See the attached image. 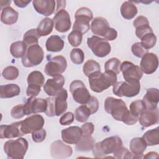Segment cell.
I'll list each match as a JSON object with an SVG mask.
<instances>
[{"label":"cell","instance_id":"cell-34","mask_svg":"<svg viewBox=\"0 0 159 159\" xmlns=\"http://www.w3.org/2000/svg\"><path fill=\"white\" fill-rule=\"evenodd\" d=\"M142 138L145 141L147 146L157 145L159 143V128L149 130L144 133Z\"/></svg>","mask_w":159,"mask_h":159},{"label":"cell","instance_id":"cell-48","mask_svg":"<svg viewBox=\"0 0 159 159\" xmlns=\"http://www.w3.org/2000/svg\"><path fill=\"white\" fill-rule=\"evenodd\" d=\"M47 102V107L45 114L48 117H53L55 114V98H46Z\"/></svg>","mask_w":159,"mask_h":159},{"label":"cell","instance_id":"cell-31","mask_svg":"<svg viewBox=\"0 0 159 159\" xmlns=\"http://www.w3.org/2000/svg\"><path fill=\"white\" fill-rule=\"evenodd\" d=\"M54 22L53 19L45 17L43 19L39 24L36 30L38 35L40 37L47 36L51 34L53 30Z\"/></svg>","mask_w":159,"mask_h":159},{"label":"cell","instance_id":"cell-8","mask_svg":"<svg viewBox=\"0 0 159 159\" xmlns=\"http://www.w3.org/2000/svg\"><path fill=\"white\" fill-rule=\"evenodd\" d=\"M87 44L93 53L99 58L106 57L111 50V45L107 40L96 35L88 38Z\"/></svg>","mask_w":159,"mask_h":159},{"label":"cell","instance_id":"cell-41","mask_svg":"<svg viewBox=\"0 0 159 159\" xmlns=\"http://www.w3.org/2000/svg\"><path fill=\"white\" fill-rule=\"evenodd\" d=\"M145 109V105L142 100L134 101L130 104V112L133 116L137 117H139Z\"/></svg>","mask_w":159,"mask_h":159},{"label":"cell","instance_id":"cell-16","mask_svg":"<svg viewBox=\"0 0 159 159\" xmlns=\"http://www.w3.org/2000/svg\"><path fill=\"white\" fill-rule=\"evenodd\" d=\"M158 66V58L153 53H147L142 57L140 63L142 71L145 74L150 75L156 71Z\"/></svg>","mask_w":159,"mask_h":159},{"label":"cell","instance_id":"cell-53","mask_svg":"<svg viewBox=\"0 0 159 159\" xmlns=\"http://www.w3.org/2000/svg\"><path fill=\"white\" fill-rule=\"evenodd\" d=\"M81 129L83 135L90 136L94 132V125L92 122H86L81 125Z\"/></svg>","mask_w":159,"mask_h":159},{"label":"cell","instance_id":"cell-12","mask_svg":"<svg viewBox=\"0 0 159 159\" xmlns=\"http://www.w3.org/2000/svg\"><path fill=\"white\" fill-rule=\"evenodd\" d=\"M47 107L46 99L29 97L24 104V114L26 116L39 112H45Z\"/></svg>","mask_w":159,"mask_h":159},{"label":"cell","instance_id":"cell-36","mask_svg":"<svg viewBox=\"0 0 159 159\" xmlns=\"http://www.w3.org/2000/svg\"><path fill=\"white\" fill-rule=\"evenodd\" d=\"M44 76L39 71H33L27 76V83L29 85H35L42 87L44 84Z\"/></svg>","mask_w":159,"mask_h":159},{"label":"cell","instance_id":"cell-24","mask_svg":"<svg viewBox=\"0 0 159 159\" xmlns=\"http://www.w3.org/2000/svg\"><path fill=\"white\" fill-rule=\"evenodd\" d=\"M68 98V93L65 89L62 88L55 96V106L56 116H60L63 114L67 109L68 104L66 99Z\"/></svg>","mask_w":159,"mask_h":159},{"label":"cell","instance_id":"cell-3","mask_svg":"<svg viewBox=\"0 0 159 159\" xmlns=\"http://www.w3.org/2000/svg\"><path fill=\"white\" fill-rule=\"evenodd\" d=\"M29 148V143L24 138L9 140L4 143V152L8 158L23 159Z\"/></svg>","mask_w":159,"mask_h":159},{"label":"cell","instance_id":"cell-28","mask_svg":"<svg viewBox=\"0 0 159 159\" xmlns=\"http://www.w3.org/2000/svg\"><path fill=\"white\" fill-rule=\"evenodd\" d=\"M45 47L48 52H58L63 50L64 42L58 35H52L48 37L45 43Z\"/></svg>","mask_w":159,"mask_h":159},{"label":"cell","instance_id":"cell-2","mask_svg":"<svg viewBox=\"0 0 159 159\" xmlns=\"http://www.w3.org/2000/svg\"><path fill=\"white\" fill-rule=\"evenodd\" d=\"M121 139L117 135L106 138L101 142L95 143L92 148L93 156L95 158H104L106 155L113 153L122 146Z\"/></svg>","mask_w":159,"mask_h":159},{"label":"cell","instance_id":"cell-56","mask_svg":"<svg viewBox=\"0 0 159 159\" xmlns=\"http://www.w3.org/2000/svg\"><path fill=\"white\" fill-rule=\"evenodd\" d=\"M56 3L57 4L56 12H57L58 11H59L61 9H65V4H66L65 1H56Z\"/></svg>","mask_w":159,"mask_h":159},{"label":"cell","instance_id":"cell-6","mask_svg":"<svg viewBox=\"0 0 159 159\" xmlns=\"http://www.w3.org/2000/svg\"><path fill=\"white\" fill-rule=\"evenodd\" d=\"M75 21L73 30H76L82 34L86 33L90 28L89 22L93 19V14L91 10L86 7L79 8L75 14Z\"/></svg>","mask_w":159,"mask_h":159},{"label":"cell","instance_id":"cell-1","mask_svg":"<svg viewBox=\"0 0 159 159\" xmlns=\"http://www.w3.org/2000/svg\"><path fill=\"white\" fill-rule=\"evenodd\" d=\"M91 89L95 93H101L117 82V75L111 71H96L88 76Z\"/></svg>","mask_w":159,"mask_h":159},{"label":"cell","instance_id":"cell-35","mask_svg":"<svg viewBox=\"0 0 159 159\" xmlns=\"http://www.w3.org/2000/svg\"><path fill=\"white\" fill-rule=\"evenodd\" d=\"M91 111L86 104H82L76 108L75 112V119L80 122H85L91 116Z\"/></svg>","mask_w":159,"mask_h":159},{"label":"cell","instance_id":"cell-49","mask_svg":"<svg viewBox=\"0 0 159 159\" xmlns=\"http://www.w3.org/2000/svg\"><path fill=\"white\" fill-rule=\"evenodd\" d=\"M46 131L43 129L36 130L32 133V138L34 142L40 143L43 142L46 138Z\"/></svg>","mask_w":159,"mask_h":159},{"label":"cell","instance_id":"cell-55","mask_svg":"<svg viewBox=\"0 0 159 159\" xmlns=\"http://www.w3.org/2000/svg\"><path fill=\"white\" fill-rule=\"evenodd\" d=\"M31 2L30 0H14V4L19 7L24 8Z\"/></svg>","mask_w":159,"mask_h":159},{"label":"cell","instance_id":"cell-21","mask_svg":"<svg viewBox=\"0 0 159 159\" xmlns=\"http://www.w3.org/2000/svg\"><path fill=\"white\" fill-rule=\"evenodd\" d=\"M56 1L53 0H34L32 4L35 10L44 16L52 15L55 10Z\"/></svg>","mask_w":159,"mask_h":159},{"label":"cell","instance_id":"cell-32","mask_svg":"<svg viewBox=\"0 0 159 159\" xmlns=\"http://www.w3.org/2000/svg\"><path fill=\"white\" fill-rule=\"evenodd\" d=\"M95 144V140L91 135H82L80 141L76 144V150L80 152H89Z\"/></svg>","mask_w":159,"mask_h":159},{"label":"cell","instance_id":"cell-5","mask_svg":"<svg viewBox=\"0 0 159 159\" xmlns=\"http://www.w3.org/2000/svg\"><path fill=\"white\" fill-rule=\"evenodd\" d=\"M104 109L117 121H122L123 117L129 111L123 100L113 97H107L105 99Z\"/></svg>","mask_w":159,"mask_h":159},{"label":"cell","instance_id":"cell-17","mask_svg":"<svg viewBox=\"0 0 159 159\" xmlns=\"http://www.w3.org/2000/svg\"><path fill=\"white\" fill-rule=\"evenodd\" d=\"M65 78L61 75L54 76L53 78L48 79L43 85L45 93L50 96H55L63 88L65 84Z\"/></svg>","mask_w":159,"mask_h":159},{"label":"cell","instance_id":"cell-15","mask_svg":"<svg viewBox=\"0 0 159 159\" xmlns=\"http://www.w3.org/2000/svg\"><path fill=\"white\" fill-rule=\"evenodd\" d=\"M73 153L72 148L61 140H56L50 145V154L53 158L62 159L68 158Z\"/></svg>","mask_w":159,"mask_h":159},{"label":"cell","instance_id":"cell-10","mask_svg":"<svg viewBox=\"0 0 159 159\" xmlns=\"http://www.w3.org/2000/svg\"><path fill=\"white\" fill-rule=\"evenodd\" d=\"M67 61L62 55H57L53 57L46 65L44 72L47 76L54 77L61 75L66 70Z\"/></svg>","mask_w":159,"mask_h":159},{"label":"cell","instance_id":"cell-43","mask_svg":"<svg viewBox=\"0 0 159 159\" xmlns=\"http://www.w3.org/2000/svg\"><path fill=\"white\" fill-rule=\"evenodd\" d=\"M70 59L75 65H80L83 63L84 54L81 48H75L70 52Z\"/></svg>","mask_w":159,"mask_h":159},{"label":"cell","instance_id":"cell-22","mask_svg":"<svg viewBox=\"0 0 159 159\" xmlns=\"http://www.w3.org/2000/svg\"><path fill=\"white\" fill-rule=\"evenodd\" d=\"M90 27L94 35L102 36L104 38L111 29L108 21L102 17H94L91 22Z\"/></svg>","mask_w":159,"mask_h":159},{"label":"cell","instance_id":"cell-45","mask_svg":"<svg viewBox=\"0 0 159 159\" xmlns=\"http://www.w3.org/2000/svg\"><path fill=\"white\" fill-rule=\"evenodd\" d=\"M83 34L76 30H72L68 35V40L70 44L74 47H78L82 42Z\"/></svg>","mask_w":159,"mask_h":159},{"label":"cell","instance_id":"cell-54","mask_svg":"<svg viewBox=\"0 0 159 159\" xmlns=\"http://www.w3.org/2000/svg\"><path fill=\"white\" fill-rule=\"evenodd\" d=\"M41 91V87L35 85H29L27 88L26 94L29 97L37 96Z\"/></svg>","mask_w":159,"mask_h":159},{"label":"cell","instance_id":"cell-42","mask_svg":"<svg viewBox=\"0 0 159 159\" xmlns=\"http://www.w3.org/2000/svg\"><path fill=\"white\" fill-rule=\"evenodd\" d=\"M19 70L17 67L14 66H8L6 67L2 72V77L7 80H14L19 76Z\"/></svg>","mask_w":159,"mask_h":159},{"label":"cell","instance_id":"cell-7","mask_svg":"<svg viewBox=\"0 0 159 159\" xmlns=\"http://www.w3.org/2000/svg\"><path fill=\"white\" fill-rule=\"evenodd\" d=\"M44 58V52L39 45H34L27 48L22 58V63L25 67H33L40 65Z\"/></svg>","mask_w":159,"mask_h":159},{"label":"cell","instance_id":"cell-25","mask_svg":"<svg viewBox=\"0 0 159 159\" xmlns=\"http://www.w3.org/2000/svg\"><path fill=\"white\" fill-rule=\"evenodd\" d=\"M142 101L145 105L146 109L157 108L159 101V90L155 88L147 89Z\"/></svg>","mask_w":159,"mask_h":159},{"label":"cell","instance_id":"cell-47","mask_svg":"<svg viewBox=\"0 0 159 159\" xmlns=\"http://www.w3.org/2000/svg\"><path fill=\"white\" fill-rule=\"evenodd\" d=\"M11 116L14 119H21L24 116V104H18L12 107L11 111Z\"/></svg>","mask_w":159,"mask_h":159},{"label":"cell","instance_id":"cell-13","mask_svg":"<svg viewBox=\"0 0 159 159\" xmlns=\"http://www.w3.org/2000/svg\"><path fill=\"white\" fill-rule=\"evenodd\" d=\"M120 71L125 81L139 80L142 78L143 72L139 66L129 61H124L120 65Z\"/></svg>","mask_w":159,"mask_h":159},{"label":"cell","instance_id":"cell-40","mask_svg":"<svg viewBox=\"0 0 159 159\" xmlns=\"http://www.w3.org/2000/svg\"><path fill=\"white\" fill-rule=\"evenodd\" d=\"M140 44L146 50L153 48L157 42V37L153 32L148 33L144 35L141 39Z\"/></svg>","mask_w":159,"mask_h":159},{"label":"cell","instance_id":"cell-9","mask_svg":"<svg viewBox=\"0 0 159 159\" xmlns=\"http://www.w3.org/2000/svg\"><path fill=\"white\" fill-rule=\"evenodd\" d=\"M70 91L75 101L81 104H85L91 98V94L83 82L74 80L70 84Z\"/></svg>","mask_w":159,"mask_h":159},{"label":"cell","instance_id":"cell-29","mask_svg":"<svg viewBox=\"0 0 159 159\" xmlns=\"http://www.w3.org/2000/svg\"><path fill=\"white\" fill-rule=\"evenodd\" d=\"M20 93V87L16 84H7L0 86V98H11L19 96Z\"/></svg>","mask_w":159,"mask_h":159},{"label":"cell","instance_id":"cell-20","mask_svg":"<svg viewBox=\"0 0 159 159\" xmlns=\"http://www.w3.org/2000/svg\"><path fill=\"white\" fill-rule=\"evenodd\" d=\"M83 135L81 127L71 126L61 130L63 141L68 144H76Z\"/></svg>","mask_w":159,"mask_h":159},{"label":"cell","instance_id":"cell-39","mask_svg":"<svg viewBox=\"0 0 159 159\" xmlns=\"http://www.w3.org/2000/svg\"><path fill=\"white\" fill-rule=\"evenodd\" d=\"M121 62L117 58H111L106 61L104 64V70L106 71H111L116 75L120 72Z\"/></svg>","mask_w":159,"mask_h":159},{"label":"cell","instance_id":"cell-51","mask_svg":"<svg viewBox=\"0 0 159 159\" xmlns=\"http://www.w3.org/2000/svg\"><path fill=\"white\" fill-rule=\"evenodd\" d=\"M85 104L90 109L91 114L96 113L99 109V102L98 99L94 96H91L89 100Z\"/></svg>","mask_w":159,"mask_h":159},{"label":"cell","instance_id":"cell-57","mask_svg":"<svg viewBox=\"0 0 159 159\" xmlns=\"http://www.w3.org/2000/svg\"><path fill=\"white\" fill-rule=\"evenodd\" d=\"M143 158H158V154L155 152H150L143 157Z\"/></svg>","mask_w":159,"mask_h":159},{"label":"cell","instance_id":"cell-52","mask_svg":"<svg viewBox=\"0 0 159 159\" xmlns=\"http://www.w3.org/2000/svg\"><path fill=\"white\" fill-rule=\"evenodd\" d=\"M137 120H138V117L133 116L130 112V111L129 110L123 117L122 122H123L126 125H132L136 124Z\"/></svg>","mask_w":159,"mask_h":159},{"label":"cell","instance_id":"cell-26","mask_svg":"<svg viewBox=\"0 0 159 159\" xmlns=\"http://www.w3.org/2000/svg\"><path fill=\"white\" fill-rule=\"evenodd\" d=\"M19 13L11 6L4 7L1 9V21L6 25H12L18 19Z\"/></svg>","mask_w":159,"mask_h":159},{"label":"cell","instance_id":"cell-50","mask_svg":"<svg viewBox=\"0 0 159 159\" xmlns=\"http://www.w3.org/2000/svg\"><path fill=\"white\" fill-rule=\"evenodd\" d=\"M74 120V114L71 112L63 114L59 120V122L62 125H68L71 124Z\"/></svg>","mask_w":159,"mask_h":159},{"label":"cell","instance_id":"cell-37","mask_svg":"<svg viewBox=\"0 0 159 159\" xmlns=\"http://www.w3.org/2000/svg\"><path fill=\"white\" fill-rule=\"evenodd\" d=\"M40 36L37 32L35 29H32L27 31L23 36V42L25 43L27 48L34 45L39 44V39Z\"/></svg>","mask_w":159,"mask_h":159},{"label":"cell","instance_id":"cell-46","mask_svg":"<svg viewBox=\"0 0 159 159\" xmlns=\"http://www.w3.org/2000/svg\"><path fill=\"white\" fill-rule=\"evenodd\" d=\"M131 50L132 53L138 58H142L145 53H148V50L142 46L140 42L134 43L131 47Z\"/></svg>","mask_w":159,"mask_h":159},{"label":"cell","instance_id":"cell-19","mask_svg":"<svg viewBox=\"0 0 159 159\" xmlns=\"http://www.w3.org/2000/svg\"><path fill=\"white\" fill-rule=\"evenodd\" d=\"M138 120L140 125L144 127H148L159 122L158 108L145 109V110L139 116Z\"/></svg>","mask_w":159,"mask_h":159},{"label":"cell","instance_id":"cell-18","mask_svg":"<svg viewBox=\"0 0 159 159\" xmlns=\"http://www.w3.org/2000/svg\"><path fill=\"white\" fill-rule=\"evenodd\" d=\"M25 134L21 129V121L0 126L1 139H13L23 136Z\"/></svg>","mask_w":159,"mask_h":159},{"label":"cell","instance_id":"cell-4","mask_svg":"<svg viewBox=\"0 0 159 159\" xmlns=\"http://www.w3.org/2000/svg\"><path fill=\"white\" fill-rule=\"evenodd\" d=\"M140 91V83L139 80L116 82L112 89L113 93L118 97H134L139 94Z\"/></svg>","mask_w":159,"mask_h":159},{"label":"cell","instance_id":"cell-27","mask_svg":"<svg viewBox=\"0 0 159 159\" xmlns=\"http://www.w3.org/2000/svg\"><path fill=\"white\" fill-rule=\"evenodd\" d=\"M147 147V145L142 137L133 138L130 142V149L131 152L139 158L142 157L143 153Z\"/></svg>","mask_w":159,"mask_h":159},{"label":"cell","instance_id":"cell-23","mask_svg":"<svg viewBox=\"0 0 159 159\" xmlns=\"http://www.w3.org/2000/svg\"><path fill=\"white\" fill-rule=\"evenodd\" d=\"M134 27L135 28V35L139 39H141L144 35L153 32L147 18L143 16H138L133 22Z\"/></svg>","mask_w":159,"mask_h":159},{"label":"cell","instance_id":"cell-11","mask_svg":"<svg viewBox=\"0 0 159 159\" xmlns=\"http://www.w3.org/2000/svg\"><path fill=\"white\" fill-rule=\"evenodd\" d=\"M44 123V119L41 115L34 114L21 120V129L25 135L42 129Z\"/></svg>","mask_w":159,"mask_h":159},{"label":"cell","instance_id":"cell-30","mask_svg":"<svg viewBox=\"0 0 159 159\" xmlns=\"http://www.w3.org/2000/svg\"><path fill=\"white\" fill-rule=\"evenodd\" d=\"M120 11L122 17L128 20L133 19L138 12L137 7L132 1L124 2L120 6Z\"/></svg>","mask_w":159,"mask_h":159},{"label":"cell","instance_id":"cell-44","mask_svg":"<svg viewBox=\"0 0 159 159\" xmlns=\"http://www.w3.org/2000/svg\"><path fill=\"white\" fill-rule=\"evenodd\" d=\"M113 155L114 157L116 158H139L137 156L135 155L132 152H130L127 148L124 147L122 146L119 148L117 150H116L113 153Z\"/></svg>","mask_w":159,"mask_h":159},{"label":"cell","instance_id":"cell-33","mask_svg":"<svg viewBox=\"0 0 159 159\" xmlns=\"http://www.w3.org/2000/svg\"><path fill=\"white\" fill-rule=\"evenodd\" d=\"M27 47L23 41L13 42L10 46V52L14 58H19L23 57L27 51Z\"/></svg>","mask_w":159,"mask_h":159},{"label":"cell","instance_id":"cell-14","mask_svg":"<svg viewBox=\"0 0 159 159\" xmlns=\"http://www.w3.org/2000/svg\"><path fill=\"white\" fill-rule=\"evenodd\" d=\"M55 28L57 31L65 33L68 32L71 25L69 13L65 9H61L57 12L53 18Z\"/></svg>","mask_w":159,"mask_h":159},{"label":"cell","instance_id":"cell-38","mask_svg":"<svg viewBox=\"0 0 159 159\" xmlns=\"http://www.w3.org/2000/svg\"><path fill=\"white\" fill-rule=\"evenodd\" d=\"M98 71H101V66L99 63L94 60H89L83 65V71L87 77Z\"/></svg>","mask_w":159,"mask_h":159}]
</instances>
